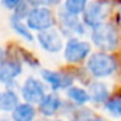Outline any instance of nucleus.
I'll use <instances>...</instances> for the list:
<instances>
[{"label": "nucleus", "mask_w": 121, "mask_h": 121, "mask_svg": "<svg viewBox=\"0 0 121 121\" xmlns=\"http://www.w3.org/2000/svg\"><path fill=\"white\" fill-rule=\"evenodd\" d=\"M92 42L98 48L103 51H113L120 44V37L116 27L111 24H102L94 27L92 31Z\"/></svg>", "instance_id": "obj_1"}, {"label": "nucleus", "mask_w": 121, "mask_h": 121, "mask_svg": "<svg viewBox=\"0 0 121 121\" xmlns=\"http://www.w3.org/2000/svg\"><path fill=\"white\" fill-rule=\"evenodd\" d=\"M87 68L92 73V76L98 78L108 77L117 69L116 60L108 53L98 52L94 53L87 61Z\"/></svg>", "instance_id": "obj_2"}, {"label": "nucleus", "mask_w": 121, "mask_h": 121, "mask_svg": "<svg viewBox=\"0 0 121 121\" xmlns=\"http://www.w3.org/2000/svg\"><path fill=\"white\" fill-rule=\"evenodd\" d=\"M111 11V3L108 0H95L87 4L83 12V21L91 27H96L103 24Z\"/></svg>", "instance_id": "obj_3"}, {"label": "nucleus", "mask_w": 121, "mask_h": 121, "mask_svg": "<svg viewBox=\"0 0 121 121\" xmlns=\"http://www.w3.org/2000/svg\"><path fill=\"white\" fill-rule=\"evenodd\" d=\"M55 24V16L46 7H38L35 8L27 17V26L33 30H47Z\"/></svg>", "instance_id": "obj_4"}, {"label": "nucleus", "mask_w": 121, "mask_h": 121, "mask_svg": "<svg viewBox=\"0 0 121 121\" xmlns=\"http://www.w3.org/2000/svg\"><path fill=\"white\" fill-rule=\"evenodd\" d=\"M89 53H90V44L87 42L78 39H70L66 43L64 57H65L66 61L74 64L86 59Z\"/></svg>", "instance_id": "obj_5"}, {"label": "nucleus", "mask_w": 121, "mask_h": 121, "mask_svg": "<svg viewBox=\"0 0 121 121\" xmlns=\"http://www.w3.org/2000/svg\"><path fill=\"white\" fill-rule=\"evenodd\" d=\"M22 96L30 104H40L43 98L46 96L44 87L38 79L29 77L22 87Z\"/></svg>", "instance_id": "obj_6"}, {"label": "nucleus", "mask_w": 121, "mask_h": 121, "mask_svg": "<svg viewBox=\"0 0 121 121\" xmlns=\"http://www.w3.org/2000/svg\"><path fill=\"white\" fill-rule=\"evenodd\" d=\"M38 42L48 52H59L63 47L61 37L56 30H42L38 34Z\"/></svg>", "instance_id": "obj_7"}, {"label": "nucleus", "mask_w": 121, "mask_h": 121, "mask_svg": "<svg viewBox=\"0 0 121 121\" xmlns=\"http://www.w3.org/2000/svg\"><path fill=\"white\" fill-rule=\"evenodd\" d=\"M22 72V65L17 59H7L0 64V82H11Z\"/></svg>", "instance_id": "obj_8"}, {"label": "nucleus", "mask_w": 121, "mask_h": 121, "mask_svg": "<svg viewBox=\"0 0 121 121\" xmlns=\"http://www.w3.org/2000/svg\"><path fill=\"white\" fill-rule=\"evenodd\" d=\"M42 77L44 81H47L51 85L53 90H59V89H65V87L70 86L73 78L69 74L65 73H59V72H51V70H43L42 72Z\"/></svg>", "instance_id": "obj_9"}, {"label": "nucleus", "mask_w": 121, "mask_h": 121, "mask_svg": "<svg viewBox=\"0 0 121 121\" xmlns=\"http://www.w3.org/2000/svg\"><path fill=\"white\" fill-rule=\"evenodd\" d=\"M60 107H61V100L56 94L46 95V96L43 98V100L40 102V104H39L40 112H42L44 116H47V117L53 116L59 111Z\"/></svg>", "instance_id": "obj_10"}, {"label": "nucleus", "mask_w": 121, "mask_h": 121, "mask_svg": "<svg viewBox=\"0 0 121 121\" xmlns=\"http://www.w3.org/2000/svg\"><path fill=\"white\" fill-rule=\"evenodd\" d=\"M34 117H35V109L30 103L18 104L12 113V118L14 121H33Z\"/></svg>", "instance_id": "obj_11"}, {"label": "nucleus", "mask_w": 121, "mask_h": 121, "mask_svg": "<svg viewBox=\"0 0 121 121\" xmlns=\"http://www.w3.org/2000/svg\"><path fill=\"white\" fill-rule=\"evenodd\" d=\"M89 94L90 98L96 103H103L108 99V89L102 82H94L92 85H90Z\"/></svg>", "instance_id": "obj_12"}, {"label": "nucleus", "mask_w": 121, "mask_h": 121, "mask_svg": "<svg viewBox=\"0 0 121 121\" xmlns=\"http://www.w3.org/2000/svg\"><path fill=\"white\" fill-rule=\"evenodd\" d=\"M40 4V0H22L16 8V13L14 16L18 18H24V17H29V14L38 8Z\"/></svg>", "instance_id": "obj_13"}, {"label": "nucleus", "mask_w": 121, "mask_h": 121, "mask_svg": "<svg viewBox=\"0 0 121 121\" xmlns=\"http://www.w3.org/2000/svg\"><path fill=\"white\" fill-rule=\"evenodd\" d=\"M17 105H18V98L14 92L12 91L0 92V109L13 111Z\"/></svg>", "instance_id": "obj_14"}, {"label": "nucleus", "mask_w": 121, "mask_h": 121, "mask_svg": "<svg viewBox=\"0 0 121 121\" xmlns=\"http://www.w3.org/2000/svg\"><path fill=\"white\" fill-rule=\"evenodd\" d=\"M87 7V0H65V11L73 16H78L85 12Z\"/></svg>", "instance_id": "obj_15"}, {"label": "nucleus", "mask_w": 121, "mask_h": 121, "mask_svg": "<svg viewBox=\"0 0 121 121\" xmlns=\"http://www.w3.org/2000/svg\"><path fill=\"white\" fill-rule=\"evenodd\" d=\"M66 12V11H65ZM77 16H73V14L68 13L66 12L65 14H61V21L65 25L68 29L73 30L74 33H78V34H83V26L78 22V20H76Z\"/></svg>", "instance_id": "obj_16"}, {"label": "nucleus", "mask_w": 121, "mask_h": 121, "mask_svg": "<svg viewBox=\"0 0 121 121\" xmlns=\"http://www.w3.org/2000/svg\"><path fill=\"white\" fill-rule=\"evenodd\" d=\"M68 96L73 102L79 103V104H85L90 99V94L87 91H85L83 89H81V87H69Z\"/></svg>", "instance_id": "obj_17"}, {"label": "nucleus", "mask_w": 121, "mask_h": 121, "mask_svg": "<svg viewBox=\"0 0 121 121\" xmlns=\"http://www.w3.org/2000/svg\"><path fill=\"white\" fill-rule=\"evenodd\" d=\"M11 25H12V27H13L14 31H17L20 35H21V37H24L26 40L31 42V40L34 39V37H33L31 33L29 31V29H27V27H25V25L21 22V18L13 16L11 18Z\"/></svg>", "instance_id": "obj_18"}, {"label": "nucleus", "mask_w": 121, "mask_h": 121, "mask_svg": "<svg viewBox=\"0 0 121 121\" xmlns=\"http://www.w3.org/2000/svg\"><path fill=\"white\" fill-rule=\"evenodd\" d=\"M105 108L115 116H121V99H111L105 103Z\"/></svg>", "instance_id": "obj_19"}, {"label": "nucleus", "mask_w": 121, "mask_h": 121, "mask_svg": "<svg viewBox=\"0 0 121 121\" xmlns=\"http://www.w3.org/2000/svg\"><path fill=\"white\" fill-rule=\"evenodd\" d=\"M21 1H22V0H3V4L7 7V8L13 9V8H17Z\"/></svg>", "instance_id": "obj_20"}, {"label": "nucleus", "mask_w": 121, "mask_h": 121, "mask_svg": "<svg viewBox=\"0 0 121 121\" xmlns=\"http://www.w3.org/2000/svg\"><path fill=\"white\" fill-rule=\"evenodd\" d=\"M44 3H47V4H57L60 0H43Z\"/></svg>", "instance_id": "obj_21"}, {"label": "nucleus", "mask_w": 121, "mask_h": 121, "mask_svg": "<svg viewBox=\"0 0 121 121\" xmlns=\"http://www.w3.org/2000/svg\"><path fill=\"white\" fill-rule=\"evenodd\" d=\"M3 50H1V48H0V64H1V61H3Z\"/></svg>", "instance_id": "obj_22"}, {"label": "nucleus", "mask_w": 121, "mask_h": 121, "mask_svg": "<svg viewBox=\"0 0 121 121\" xmlns=\"http://www.w3.org/2000/svg\"><path fill=\"white\" fill-rule=\"evenodd\" d=\"M90 121H99V120H90Z\"/></svg>", "instance_id": "obj_23"}, {"label": "nucleus", "mask_w": 121, "mask_h": 121, "mask_svg": "<svg viewBox=\"0 0 121 121\" xmlns=\"http://www.w3.org/2000/svg\"><path fill=\"white\" fill-rule=\"evenodd\" d=\"M56 121H61V120H56Z\"/></svg>", "instance_id": "obj_24"}]
</instances>
